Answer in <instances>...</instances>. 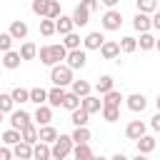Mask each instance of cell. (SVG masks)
<instances>
[{"label":"cell","instance_id":"obj_35","mask_svg":"<svg viewBox=\"0 0 160 160\" xmlns=\"http://www.w3.org/2000/svg\"><path fill=\"white\" fill-rule=\"evenodd\" d=\"M135 5L140 12H148V15H152L158 10V0H135Z\"/></svg>","mask_w":160,"mask_h":160},{"label":"cell","instance_id":"obj_53","mask_svg":"<svg viewBox=\"0 0 160 160\" xmlns=\"http://www.w3.org/2000/svg\"><path fill=\"white\" fill-rule=\"evenodd\" d=\"M158 2H160V0H158Z\"/></svg>","mask_w":160,"mask_h":160},{"label":"cell","instance_id":"obj_31","mask_svg":"<svg viewBox=\"0 0 160 160\" xmlns=\"http://www.w3.org/2000/svg\"><path fill=\"white\" fill-rule=\"evenodd\" d=\"M52 32H58V30H55V20H52V18H42V20H40V35L50 38Z\"/></svg>","mask_w":160,"mask_h":160},{"label":"cell","instance_id":"obj_19","mask_svg":"<svg viewBox=\"0 0 160 160\" xmlns=\"http://www.w3.org/2000/svg\"><path fill=\"white\" fill-rule=\"evenodd\" d=\"M8 32H10V35H12L15 40H25V38H28V25H25L22 20H12V22H10V30H8Z\"/></svg>","mask_w":160,"mask_h":160},{"label":"cell","instance_id":"obj_36","mask_svg":"<svg viewBox=\"0 0 160 160\" xmlns=\"http://www.w3.org/2000/svg\"><path fill=\"white\" fill-rule=\"evenodd\" d=\"M155 40H158V38H152L150 32H140L138 45H140V50H152V48H155Z\"/></svg>","mask_w":160,"mask_h":160},{"label":"cell","instance_id":"obj_5","mask_svg":"<svg viewBox=\"0 0 160 160\" xmlns=\"http://www.w3.org/2000/svg\"><path fill=\"white\" fill-rule=\"evenodd\" d=\"M120 25H122V15L110 8V10L102 15V28H105V30H120Z\"/></svg>","mask_w":160,"mask_h":160},{"label":"cell","instance_id":"obj_51","mask_svg":"<svg viewBox=\"0 0 160 160\" xmlns=\"http://www.w3.org/2000/svg\"><path fill=\"white\" fill-rule=\"evenodd\" d=\"M155 105H158V110H160V95H158V100H155Z\"/></svg>","mask_w":160,"mask_h":160},{"label":"cell","instance_id":"obj_28","mask_svg":"<svg viewBox=\"0 0 160 160\" xmlns=\"http://www.w3.org/2000/svg\"><path fill=\"white\" fill-rule=\"evenodd\" d=\"M30 102H35V105L48 102V90H45V88H32V90H30Z\"/></svg>","mask_w":160,"mask_h":160},{"label":"cell","instance_id":"obj_32","mask_svg":"<svg viewBox=\"0 0 160 160\" xmlns=\"http://www.w3.org/2000/svg\"><path fill=\"white\" fill-rule=\"evenodd\" d=\"M135 50H138V40L130 38V35H125V38L120 40V52H128V55H130V52H135Z\"/></svg>","mask_w":160,"mask_h":160},{"label":"cell","instance_id":"obj_34","mask_svg":"<svg viewBox=\"0 0 160 160\" xmlns=\"http://www.w3.org/2000/svg\"><path fill=\"white\" fill-rule=\"evenodd\" d=\"M88 140H90V130H88V125H80V128L72 130V142H88Z\"/></svg>","mask_w":160,"mask_h":160},{"label":"cell","instance_id":"obj_39","mask_svg":"<svg viewBox=\"0 0 160 160\" xmlns=\"http://www.w3.org/2000/svg\"><path fill=\"white\" fill-rule=\"evenodd\" d=\"M20 55H22V60H32V58L38 55V48H35V42H22V48H20Z\"/></svg>","mask_w":160,"mask_h":160},{"label":"cell","instance_id":"obj_48","mask_svg":"<svg viewBox=\"0 0 160 160\" xmlns=\"http://www.w3.org/2000/svg\"><path fill=\"white\" fill-rule=\"evenodd\" d=\"M152 28H155V30H160V10H155V12H152Z\"/></svg>","mask_w":160,"mask_h":160},{"label":"cell","instance_id":"obj_2","mask_svg":"<svg viewBox=\"0 0 160 160\" xmlns=\"http://www.w3.org/2000/svg\"><path fill=\"white\" fill-rule=\"evenodd\" d=\"M50 80H52V85H62V88L70 85V82H72V68L55 62V65L50 68Z\"/></svg>","mask_w":160,"mask_h":160},{"label":"cell","instance_id":"obj_50","mask_svg":"<svg viewBox=\"0 0 160 160\" xmlns=\"http://www.w3.org/2000/svg\"><path fill=\"white\" fill-rule=\"evenodd\" d=\"M155 48H158V50H160V38H158V40H155Z\"/></svg>","mask_w":160,"mask_h":160},{"label":"cell","instance_id":"obj_17","mask_svg":"<svg viewBox=\"0 0 160 160\" xmlns=\"http://www.w3.org/2000/svg\"><path fill=\"white\" fill-rule=\"evenodd\" d=\"M88 118H90V112L80 105V108H75V110H70V122L75 125V128H80V125H88Z\"/></svg>","mask_w":160,"mask_h":160},{"label":"cell","instance_id":"obj_6","mask_svg":"<svg viewBox=\"0 0 160 160\" xmlns=\"http://www.w3.org/2000/svg\"><path fill=\"white\" fill-rule=\"evenodd\" d=\"M125 102H128V108H130L132 112H142V110L148 108V100H145L142 92H132V95H128Z\"/></svg>","mask_w":160,"mask_h":160},{"label":"cell","instance_id":"obj_23","mask_svg":"<svg viewBox=\"0 0 160 160\" xmlns=\"http://www.w3.org/2000/svg\"><path fill=\"white\" fill-rule=\"evenodd\" d=\"M35 120L40 122V125H48L50 120H52V108L50 105H38V110H35Z\"/></svg>","mask_w":160,"mask_h":160},{"label":"cell","instance_id":"obj_25","mask_svg":"<svg viewBox=\"0 0 160 160\" xmlns=\"http://www.w3.org/2000/svg\"><path fill=\"white\" fill-rule=\"evenodd\" d=\"M70 90H72L75 95L85 98V95H90V90H92V88H90V82H88V80H72V82H70Z\"/></svg>","mask_w":160,"mask_h":160},{"label":"cell","instance_id":"obj_13","mask_svg":"<svg viewBox=\"0 0 160 160\" xmlns=\"http://www.w3.org/2000/svg\"><path fill=\"white\" fill-rule=\"evenodd\" d=\"M135 142H138V155H148V152H152V150H155V145H158L152 135H140Z\"/></svg>","mask_w":160,"mask_h":160},{"label":"cell","instance_id":"obj_41","mask_svg":"<svg viewBox=\"0 0 160 160\" xmlns=\"http://www.w3.org/2000/svg\"><path fill=\"white\" fill-rule=\"evenodd\" d=\"M12 105H15L12 95H8V92H0V110H2V112H12Z\"/></svg>","mask_w":160,"mask_h":160},{"label":"cell","instance_id":"obj_8","mask_svg":"<svg viewBox=\"0 0 160 160\" xmlns=\"http://www.w3.org/2000/svg\"><path fill=\"white\" fill-rule=\"evenodd\" d=\"M25 125H30V115H28L25 110H12V112H10V128L22 130Z\"/></svg>","mask_w":160,"mask_h":160},{"label":"cell","instance_id":"obj_1","mask_svg":"<svg viewBox=\"0 0 160 160\" xmlns=\"http://www.w3.org/2000/svg\"><path fill=\"white\" fill-rule=\"evenodd\" d=\"M68 58V48L65 45H42L40 48V62L42 65H55V62H60V60H65Z\"/></svg>","mask_w":160,"mask_h":160},{"label":"cell","instance_id":"obj_26","mask_svg":"<svg viewBox=\"0 0 160 160\" xmlns=\"http://www.w3.org/2000/svg\"><path fill=\"white\" fill-rule=\"evenodd\" d=\"M120 100H125V98H122L115 88H112V90H108V92L102 95V105H115V108H120Z\"/></svg>","mask_w":160,"mask_h":160},{"label":"cell","instance_id":"obj_30","mask_svg":"<svg viewBox=\"0 0 160 160\" xmlns=\"http://www.w3.org/2000/svg\"><path fill=\"white\" fill-rule=\"evenodd\" d=\"M20 140H22V132L15 130V128H10V130L2 132V142H5V145H15V142H20Z\"/></svg>","mask_w":160,"mask_h":160},{"label":"cell","instance_id":"obj_15","mask_svg":"<svg viewBox=\"0 0 160 160\" xmlns=\"http://www.w3.org/2000/svg\"><path fill=\"white\" fill-rule=\"evenodd\" d=\"M12 155L20 158V160H30V158H32V145L25 142V140H20V142L12 145Z\"/></svg>","mask_w":160,"mask_h":160},{"label":"cell","instance_id":"obj_10","mask_svg":"<svg viewBox=\"0 0 160 160\" xmlns=\"http://www.w3.org/2000/svg\"><path fill=\"white\" fill-rule=\"evenodd\" d=\"M100 55H102L105 60H115V58L120 55V42H115V40H105L102 48H100Z\"/></svg>","mask_w":160,"mask_h":160},{"label":"cell","instance_id":"obj_4","mask_svg":"<svg viewBox=\"0 0 160 160\" xmlns=\"http://www.w3.org/2000/svg\"><path fill=\"white\" fill-rule=\"evenodd\" d=\"M68 65L72 68V70H80V68H85V62H88V55H85V50H80V48H75V50H68Z\"/></svg>","mask_w":160,"mask_h":160},{"label":"cell","instance_id":"obj_29","mask_svg":"<svg viewBox=\"0 0 160 160\" xmlns=\"http://www.w3.org/2000/svg\"><path fill=\"white\" fill-rule=\"evenodd\" d=\"M20 132H22V140H25V142H30V145H35V142H38V128H35L32 122H30V125H25Z\"/></svg>","mask_w":160,"mask_h":160},{"label":"cell","instance_id":"obj_49","mask_svg":"<svg viewBox=\"0 0 160 160\" xmlns=\"http://www.w3.org/2000/svg\"><path fill=\"white\" fill-rule=\"evenodd\" d=\"M100 2H102V5H108V8H115V5H118V0H100Z\"/></svg>","mask_w":160,"mask_h":160},{"label":"cell","instance_id":"obj_37","mask_svg":"<svg viewBox=\"0 0 160 160\" xmlns=\"http://www.w3.org/2000/svg\"><path fill=\"white\" fill-rule=\"evenodd\" d=\"M95 90H98L100 95H105L108 90H112V78H110V75H102V78L95 82Z\"/></svg>","mask_w":160,"mask_h":160},{"label":"cell","instance_id":"obj_9","mask_svg":"<svg viewBox=\"0 0 160 160\" xmlns=\"http://www.w3.org/2000/svg\"><path fill=\"white\" fill-rule=\"evenodd\" d=\"M102 42H105L102 32H88V35L82 38V45H85V50H100V48H102Z\"/></svg>","mask_w":160,"mask_h":160},{"label":"cell","instance_id":"obj_38","mask_svg":"<svg viewBox=\"0 0 160 160\" xmlns=\"http://www.w3.org/2000/svg\"><path fill=\"white\" fill-rule=\"evenodd\" d=\"M48 5H50V0H32V5H30V10H32L35 15H40V18H45V15H48Z\"/></svg>","mask_w":160,"mask_h":160},{"label":"cell","instance_id":"obj_40","mask_svg":"<svg viewBox=\"0 0 160 160\" xmlns=\"http://www.w3.org/2000/svg\"><path fill=\"white\" fill-rule=\"evenodd\" d=\"M10 95L15 102H30V90H25V88H15Z\"/></svg>","mask_w":160,"mask_h":160},{"label":"cell","instance_id":"obj_11","mask_svg":"<svg viewBox=\"0 0 160 160\" xmlns=\"http://www.w3.org/2000/svg\"><path fill=\"white\" fill-rule=\"evenodd\" d=\"M62 100H65L62 85H55L52 90H48V105H50V108H62Z\"/></svg>","mask_w":160,"mask_h":160},{"label":"cell","instance_id":"obj_7","mask_svg":"<svg viewBox=\"0 0 160 160\" xmlns=\"http://www.w3.org/2000/svg\"><path fill=\"white\" fill-rule=\"evenodd\" d=\"M132 28H135L138 32H148V30L152 28V18H150L148 12H140V10H138V15L132 18Z\"/></svg>","mask_w":160,"mask_h":160},{"label":"cell","instance_id":"obj_46","mask_svg":"<svg viewBox=\"0 0 160 160\" xmlns=\"http://www.w3.org/2000/svg\"><path fill=\"white\" fill-rule=\"evenodd\" d=\"M80 2H82L90 12H95V10H98V0H80Z\"/></svg>","mask_w":160,"mask_h":160},{"label":"cell","instance_id":"obj_21","mask_svg":"<svg viewBox=\"0 0 160 160\" xmlns=\"http://www.w3.org/2000/svg\"><path fill=\"white\" fill-rule=\"evenodd\" d=\"M38 140H42V142H55V140H58V130H55L50 122H48V125H40Z\"/></svg>","mask_w":160,"mask_h":160},{"label":"cell","instance_id":"obj_12","mask_svg":"<svg viewBox=\"0 0 160 160\" xmlns=\"http://www.w3.org/2000/svg\"><path fill=\"white\" fill-rule=\"evenodd\" d=\"M125 135H128V140H138L140 135H145V122L142 120H130L128 128H125Z\"/></svg>","mask_w":160,"mask_h":160},{"label":"cell","instance_id":"obj_42","mask_svg":"<svg viewBox=\"0 0 160 160\" xmlns=\"http://www.w3.org/2000/svg\"><path fill=\"white\" fill-rule=\"evenodd\" d=\"M62 45H65L68 50H75V48H80V35H78V32H68Z\"/></svg>","mask_w":160,"mask_h":160},{"label":"cell","instance_id":"obj_20","mask_svg":"<svg viewBox=\"0 0 160 160\" xmlns=\"http://www.w3.org/2000/svg\"><path fill=\"white\" fill-rule=\"evenodd\" d=\"M80 105H82V108H85V110H88L90 115H92V112H100V110H102V100H100V98H95V95H85Z\"/></svg>","mask_w":160,"mask_h":160},{"label":"cell","instance_id":"obj_43","mask_svg":"<svg viewBox=\"0 0 160 160\" xmlns=\"http://www.w3.org/2000/svg\"><path fill=\"white\" fill-rule=\"evenodd\" d=\"M12 40H15V38H12L10 32H0V50L8 52V50L12 48Z\"/></svg>","mask_w":160,"mask_h":160},{"label":"cell","instance_id":"obj_14","mask_svg":"<svg viewBox=\"0 0 160 160\" xmlns=\"http://www.w3.org/2000/svg\"><path fill=\"white\" fill-rule=\"evenodd\" d=\"M88 20H90V10L80 2V5L72 10V22H75L78 28H85V25H88Z\"/></svg>","mask_w":160,"mask_h":160},{"label":"cell","instance_id":"obj_24","mask_svg":"<svg viewBox=\"0 0 160 160\" xmlns=\"http://www.w3.org/2000/svg\"><path fill=\"white\" fill-rule=\"evenodd\" d=\"M72 155H75V160H90V158H92V150H90L88 142H75Z\"/></svg>","mask_w":160,"mask_h":160},{"label":"cell","instance_id":"obj_45","mask_svg":"<svg viewBox=\"0 0 160 160\" xmlns=\"http://www.w3.org/2000/svg\"><path fill=\"white\" fill-rule=\"evenodd\" d=\"M150 128H152L155 132H160V110L152 115V120H150Z\"/></svg>","mask_w":160,"mask_h":160},{"label":"cell","instance_id":"obj_52","mask_svg":"<svg viewBox=\"0 0 160 160\" xmlns=\"http://www.w3.org/2000/svg\"><path fill=\"white\" fill-rule=\"evenodd\" d=\"M2 115H5V112H2V110H0V122H2Z\"/></svg>","mask_w":160,"mask_h":160},{"label":"cell","instance_id":"obj_22","mask_svg":"<svg viewBox=\"0 0 160 160\" xmlns=\"http://www.w3.org/2000/svg\"><path fill=\"white\" fill-rule=\"evenodd\" d=\"M20 60H22V55H20V52H15V50H8V52L2 55V65H5L8 70L20 68Z\"/></svg>","mask_w":160,"mask_h":160},{"label":"cell","instance_id":"obj_16","mask_svg":"<svg viewBox=\"0 0 160 160\" xmlns=\"http://www.w3.org/2000/svg\"><path fill=\"white\" fill-rule=\"evenodd\" d=\"M32 158H38V160H48V158H52V148H50V142L38 140V142L32 145Z\"/></svg>","mask_w":160,"mask_h":160},{"label":"cell","instance_id":"obj_47","mask_svg":"<svg viewBox=\"0 0 160 160\" xmlns=\"http://www.w3.org/2000/svg\"><path fill=\"white\" fill-rule=\"evenodd\" d=\"M12 158V150L10 148H0V160H10Z\"/></svg>","mask_w":160,"mask_h":160},{"label":"cell","instance_id":"obj_44","mask_svg":"<svg viewBox=\"0 0 160 160\" xmlns=\"http://www.w3.org/2000/svg\"><path fill=\"white\" fill-rule=\"evenodd\" d=\"M45 18H52V20L60 18V2H58V0H50V5H48V15H45Z\"/></svg>","mask_w":160,"mask_h":160},{"label":"cell","instance_id":"obj_3","mask_svg":"<svg viewBox=\"0 0 160 160\" xmlns=\"http://www.w3.org/2000/svg\"><path fill=\"white\" fill-rule=\"evenodd\" d=\"M72 135H58V140L52 142V158L55 160H62L72 152Z\"/></svg>","mask_w":160,"mask_h":160},{"label":"cell","instance_id":"obj_33","mask_svg":"<svg viewBox=\"0 0 160 160\" xmlns=\"http://www.w3.org/2000/svg\"><path fill=\"white\" fill-rule=\"evenodd\" d=\"M102 118H105V122H115V120L120 118V108H115V105H102Z\"/></svg>","mask_w":160,"mask_h":160},{"label":"cell","instance_id":"obj_18","mask_svg":"<svg viewBox=\"0 0 160 160\" xmlns=\"http://www.w3.org/2000/svg\"><path fill=\"white\" fill-rule=\"evenodd\" d=\"M72 28H75V22H72V15L68 18V15H60L58 20H55V30L60 32V35H68V32H72Z\"/></svg>","mask_w":160,"mask_h":160},{"label":"cell","instance_id":"obj_27","mask_svg":"<svg viewBox=\"0 0 160 160\" xmlns=\"http://www.w3.org/2000/svg\"><path fill=\"white\" fill-rule=\"evenodd\" d=\"M80 102H82V98H80V95H75V92L70 90V92H65L62 108H65V110H75V108H80Z\"/></svg>","mask_w":160,"mask_h":160}]
</instances>
